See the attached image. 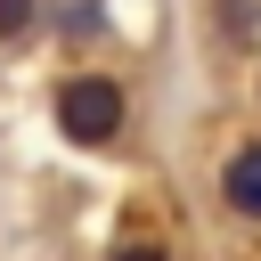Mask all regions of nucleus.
Returning a JSON list of instances; mask_svg holds the SVG:
<instances>
[{"mask_svg": "<svg viewBox=\"0 0 261 261\" xmlns=\"http://www.w3.org/2000/svg\"><path fill=\"white\" fill-rule=\"evenodd\" d=\"M49 114H57V130L73 139V147H90V155H106L114 139H122V82L114 73H65L57 82V98H49Z\"/></svg>", "mask_w": 261, "mask_h": 261, "instance_id": "f257e3e1", "label": "nucleus"}, {"mask_svg": "<svg viewBox=\"0 0 261 261\" xmlns=\"http://www.w3.org/2000/svg\"><path fill=\"white\" fill-rule=\"evenodd\" d=\"M220 204H228L237 220H261V139L220 163Z\"/></svg>", "mask_w": 261, "mask_h": 261, "instance_id": "f03ea898", "label": "nucleus"}, {"mask_svg": "<svg viewBox=\"0 0 261 261\" xmlns=\"http://www.w3.org/2000/svg\"><path fill=\"white\" fill-rule=\"evenodd\" d=\"M253 24H261V0H220V33H237V41H245Z\"/></svg>", "mask_w": 261, "mask_h": 261, "instance_id": "7ed1b4c3", "label": "nucleus"}, {"mask_svg": "<svg viewBox=\"0 0 261 261\" xmlns=\"http://www.w3.org/2000/svg\"><path fill=\"white\" fill-rule=\"evenodd\" d=\"M33 33V0H0V41H24Z\"/></svg>", "mask_w": 261, "mask_h": 261, "instance_id": "20e7f679", "label": "nucleus"}, {"mask_svg": "<svg viewBox=\"0 0 261 261\" xmlns=\"http://www.w3.org/2000/svg\"><path fill=\"white\" fill-rule=\"evenodd\" d=\"M114 261H163V245H122Z\"/></svg>", "mask_w": 261, "mask_h": 261, "instance_id": "39448f33", "label": "nucleus"}]
</instances>
